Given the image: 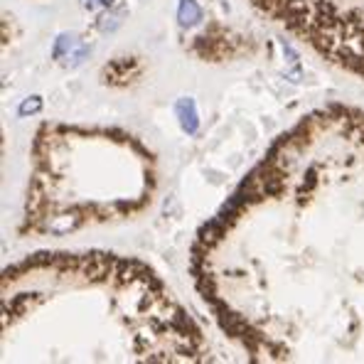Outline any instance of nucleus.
Listing matches in <instances>:
<instances>
[{
	"label": "nucleus",
	"instance_id": "nucleus-1",
	"mask_svg": "<svg viewBox=\"0 0 364 364\" xmlns=\"http://www.w3.org/2000/svg\"><path fill=\"white\" fill-rule=\"evenodd\" d=\"M264 13L330 57L364 77V0H254Z\"/></svg>",
	"mask_w": 364,
	"mask_h": 364
}]
</instances>
